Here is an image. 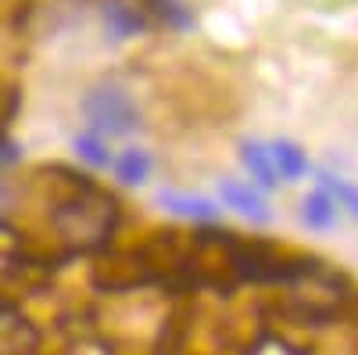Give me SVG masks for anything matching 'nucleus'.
<instances>
[{"label":"nucleus","mask_w":358,"mask_h":355,"mask_svg":"<svg viewBox=\"0 0 358 355\" xmlns=\"http://www.w3.org/2000/svg\"><path fill=\"white\" fill-rule=\"evenodd\" d=\"M57 226H62L65 244L72 248H97L108 241V233L115 230L118 209L115 201L101 190L90 187L86 180H76V190H69V197L57 204Z\"/></svg>","instance_id":"f257e3e1"},{"label":"nucleus","mask_w":358,"mask_h":355,"mask_svg":"<svg viewBox=\"0 0 358 355\" xmlns=\"http://www.w3.org/2000/svg\"><path fill=\"white\" fill-rule=\"evenodd\" d=\"M83 115L97 137H133L140 130V108L118 83H97L83 97Z\"/></svg>","instance_id":"f03ea898"},{"label":"nucleus","mask_w":358,"mask_h":355,"mask_svg":"<svg viewBox=\"0 0 358 355\" xmlns=\"http://www.w3.org/2000/svg\"><path fill=\"white\" fill-rule=\"evenodd\" d=\"M101 22H104V29H108L111 40H126V36H136L140 29L147 25V15L136 11L129 0H104Z\"/></svg>","instance_id":"7ed1b4c3"},{"label":"nucleus","mask_w":358,"mask_h":355,"mask_svg":"<svg viewBox=\"0 0 358 355\" xmlns=\"http://www.w3.org/2000/svg\"><path fill=\"white\" fill-rule=\"evenodd\" d=\"M241 162H244V169L255 176V183H258L262 190H276V187H280V172H276L273 155H268L265 144L244 140V144H241Z\"/></svg>","instance_id":"20e7f679"},{"label":"nucleus","mask_w":358,"mask_h":355,"mask_svg":"<svg viewBox=\"0 0 358 355\" xmlns=\"http://www.w3.org/2000/svg\"><path fill=\"white\" fill-rule=\"evenodd\" d=\"M158 204L165 212L179 216V219H219V204L208 201V197H194V194H176V190H165L158 194Z\"/></svg>","instance_id":"39448f33"},{"label":"nucleus","mask_w":358,"mask_h":355,"mask_svg":"<svg viewBox=\"0 0 358 355\" xmlns=\"http://www.w3.org/2000/svg\"><path fill=\"white\" fill-rule=\"evenodd\" d=\"M222 197H226V204L229 209H236V212H244L248 219H258V223H265L268 216V201H265V190H251V187H244V183H233V180H222Z\"/></svg>","instance_id":"423d86ee"},{"label":"nucleus","mask_w":358,"mask_h":355,"mask_svg":"<svg viewBox=\"0 0 358 355\" xmlns=\"http://www.w3.org/2000/svg\"><path fill=\"white\" fill-rule=\"evenodd\" d=\"M337 201L330 197V194H326L322 187L319 190H312L308 197H305V204H301V219H305V226L308 230H334L337 226Z\"/></svg>","instance_id":"0eeeda50"},{"label":"nucleus","mask_w":358,"mask_h":355,"mask_svg":"<svg viewBox=\"0 0 358 355\" xmlns=\"http://www.w3.org/2000/svg\"><path fill=\"white\" fill-rule=\"evenodd\" d=\"M265 147H268V155H273V165L280 172V180H301V176L308 172V158H305V151L297 144L273 140V144H265Z\"/></svg>","instance_id":"6e6552de"},{"label":"nucleus","mask_w":358,"mask_h":355,"mask_svg":"<svg viewBox=\"0 0 358 355\" xmlns=\"http://www.w3.org/2000/svg\"><path fill=\"white\" fill-rule=\"evenodd\" d=\"M111 165H115V176H118L126 187H140L143 180H151V169H155L151 155L136 151V147H129V151H122L118 158H111Z\"/></svg>","instance_id":"1a4fd4ad"},{"label":"nucleus","mask_w":358,"mask_h":355,"mask_svg":"<svg viewBox=\"0 0 358 355\" xmlns=\"http://www.w3.org/2000/svg\"><path fill=\"white\" fill-rule=\"evenodd\" d=\"M319 187L337 201V209H344V212H351V219H358V187L355 183L341 180L334 172H319Z\"/></svg>","instance_id":"9d476101"},{"label":"nucleus","mask_w":358,"mask_h":355,"mask_svg":"<svg viewBox=\"0 0 358 355\" xmlns=\"http://www.w3.org/2000/svg\"><path fill=\"white\" fill-rule=\"evenodd\" d=\"M72 144H76V151H79L83 162H90V165H111V151L104 147V140L97 133H79Z\"/></svg>","instance_id":"9b49d317"},{"label":"nucleus","mask_w":358,"mask_h":355,"mask_svg":"<svg viewBox=\"0 0 358 355\" xmlns=\"http://www.w3.org/2000/svg\"><path fill=\"white\" fill-rule=\"evenodd\" d=\"M147 8H151V18H162L165 25H190V11L179 0H147Z\"/></svg>","instance_id":"f8f14e48"},{"label":"nucleus","mask_w":358,"mask_h":355,"mask_svg":"<svg viewBox=\"0 0 358 355\" xmlns=\"http://www.w3.org/2000/svg\"><path fill=\"white\" fill-rule=\"evenodd\" d=\"M15 155H18V147H15L8 137H0V165H4V162H11Z\"/></svg>","instance_id":"ddd939ff"}]
</instances>
